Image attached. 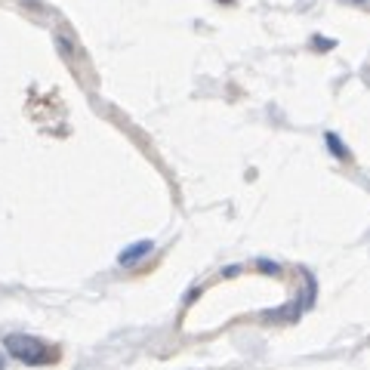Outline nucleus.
Returning a JSON list of instances; mask_svg holds the SVG:
<instances>
[{
	"instance_id": "nucleus-1",
	"label": "nucleus",
	"mask_w": 370,
	"mask_h": 370,
	"mask_svg": "<svg viewBox=\"0 0 370 370\" xmlns=\"http://www.w3.org/2000/svg\"><path fill=\"white\" fill-rule=\"evenodd\" d=\"M6 352H10L12 358L25 361V364H46V361L52 358L50 346H43L35 336H22V333L6 336Z\"/></svg>"
},
{
	"instance_id": "nucleus-2",
	"label": "nucleus",
	"mask_w": 370,
	"mask_h": 370,
	"mask_svg": "<svg viewBox=\"0 0 370 370\" xmlns=\"http://www.w3.org/2000/svg\"><path fill=\"white\" fill-rule=\"evenodd\" d=\"M151 250H155V244L151 241H136V244H130L121 256H117V262H121V266H133V262H139L142 256H148Z\"/></svg>"
},
{
	"instance_id": "nucleus-3",
	"label": "nucleus",
	"mask_w": 370,
	"mask_h": 370,
	"mask_svg": "<svg viewBox=\"0 0 370 370\" xmlns=\"http://www.w3.org/2000/svg\"><path fill=\"white\" fill-rule=\"evenodd\" d=\"M327 145H330V151H333L340 161H349V148L340 142V136H336V133H327Z\"/></svg>"
},
{
	"instance_id": "nucleus-4",
	"label": "nucleus",
	"mask_w": 370,
	"mask_h": 370,
	"mask_svg": "<svg viewBox=\"0 0 370 370\" xmlns=\"http://www.w3.org/2000/svg\"><path fill=\"white\" fill-rule=\"evenodd\" d=\"M222 3H231V0H222Z\"/></svg>"
}]
</instances>
